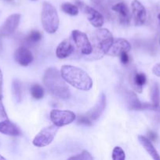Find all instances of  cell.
<instances>
[{"instance_id": "6da1fadb", "label": "cell", "mask_w": 160, "mask_h": 160, "mask_svg": "<svg viewBox=\"0 0 160 160\" xmlns=\"http://www.w3.org/2000/svg\"><path fill=\"white\" fill-rule=\"evenodd\" d=\"M44 86L53 96L61 99H67L70 97V90L62 78L61 72L54 67L48 68L42 78Z\"/></svg>"}, {"instance_id": "7a4b0ae2", "label": "cell", "mask_w": 160, "mask_h": 160, "mask_svg": "<svg viewBox=\"0 0 160 160\" xmlns=\"http://www.w3.org/2000/svg\"><path fill=\"white\" fill-rule=\"evenodd\" d=\"M61 74L66 82L78 90L88 91L93 87L90 77L78 67L64 65L61 67Z\"/></svg>"}, {"instance_id": "3957f363", "label": "cell", "mask_w": 160, "mask_h": 160, "mask_svg": "<svg viewBox=\"0 0 160 160\" xmlns=\"http://www.w3.org/2000/svg\"><path fill=\"white\" fill-rule=\"evenodd\" d=\"M113 40L112 34L108 29L99 28L96 30L91 35L93 59H100L104 55L107 54Z\"/></svg>"}, {"instance_id": "277c9868", "label": "cell", "mask_w": 160, "mask_h": 160, "mask_svg": "<svg viewBox=\"0 0 160 160\" xmlns=\"http://www.w3.org/2000/svg\"><path fill=\"white\" fill-rule=\"evenodd\" d=\"M42 24L47 33L53 34L59 27V17L56 9L51 3L44 2L42 11Z\"/></svg>"}, {"instance_id": "5b68a950", "label": "cell", "mask_w": 160, "mask_h": 160, "mask_svg": "<svg viewBox=\"0 0 160 160\" xmlns=\"http://www.w3.org/2000/svg\"><path fill=\"white\" fill-rule=\"evenodd\" d=\"M106 106V96L104 93L100 95L95 106L86 113L78 117V123L84 125H91L92 123L97 120L104 111Z\"/></svg>"}, {"instance_id": "8992f818", "label": "cell", "mask_w": 160, "mask_h": 160, "mask_svg": "<svg viewBox=\"0 0 160 160\" xmlns=\"http://www.w3.org/2000/svg\"><path fill=\"white\" fill-rule=\"evenodd\" d=\"M57 131L58 127L54 124L46 127L35 136L33 140V145L36 147H45L50 145L53 142Z\"/></svg>"}, {"instance_id": "52a82bcc", "label": "cell", "mask_w": 160, "mask_h": 160, "mask_svg": "<svg viewBox=\"0 0 160 160\" xmlns=\"http://www.w3.org/2000/svg\"><path fill=\"white\" fill-rule=\"evenodd\" d=\"M76 118V116L72 111L53 109L50 112V120L55 126L61 128L70 124Z\"/></svg>"}, {"instance_id": "ba28073f", "label": "cell", "mask_w": 160, "mask_h": 160, "mask_svg": "<svg viewBox=\"0 0 160 160\" xmlns=\"http://www.w3.org/2000/svg\"><path fill=\"white\" fill-rule=\"evenodd\" d=\"M72 38H73L74 43L75 44L82 54L89 56L92 53V45L88 38L87 35L85 33L77 31V30L73 31H72Z\"/></svg>"}, {"instance_id": "9c48e42d", "label": "cell", "mask_w": 160, "mask_h": 160, "mask_svg": "<svg viewBox=\"0 0 160 160\" xmlns=\"http://www.w3.org/2000/svg\"><path fill=\"white\" fill-rule=\"evenodd\" d=\"M20 15L14 13L6 18L3 24L0 27V35L8 36L12 34L18 27L20 23Z\"/></svg>"}, {"instance_id": "30bf717a", "label": "cell", "mask_w": 160, "mask_h": 160, "mask_svg": "<svg viewBox=\"0 0 160 160\" xmlns=\"http://www.w3.org/2000/svg\"><path fill=\"white\" fill-rule=\"evenodd\" d=\"M131 9L134 24L136 26L144 24L147 18V12L144 6L138 0H133L131 3Z\"/></svg>"}, {"instance_id": "8fae6325", "label": "cell", "mask_w": 160, "mask_h": 160, "mask_svg": "<svg viewBox=\"0 0 160 160\" xmlns=\"http://www.w3.org/2000/svg\"><path fill=\"white\" fill-rule=\"evenodd\" d=\"M131 49V45L129 42L123 38H115L113 40L111 47L107 54L111 56H120L122 52H128Z\"/></svg>"}, {"instance_id": "7c38bea8", "label": "cell", "mask_w": 160, "mask_h": 160, "mask_svg": "<svg viewBox=\"0 0 160 160\" xmlns=\"http://www.w3.org/2000/svg\"><path fill=\"white\" fill-rule=\"evenodd\" d=\"M83 10L87 16V18L94 28H99L104 24V17L99 11L89 6L83 5Z\"/></svg>"}, {"instance_id": "4fadbf2b", "label": "cell", "mask_w": 160, "mask_h": 160, "mask_svg": "<svg viewBox=\"0 0 160 160\" xmlns=\"http://www.w3.org/2000/svg\"><path fill=\"white\" fill-rule=\"evenodd\" d=\"M14 57L17 62L24 67L29 65L34 59L31 52L26 47H20L17 48L14 54Z\"/></svg>"}, {"instance_id": "5bb4252c", "label": "cell", "mask_w": 160, "mask_h": 160, "mask_svg": "<svg viewBox=\"0 0 160 160\" xmlns=\"http://www.w3.org/2000/svg\"><path fill=\"white\" fill-rule=\"evenodd\" d=\"M74 52V45L70 39H65L58 45L56 55L59 59H64Z\"/></svg>"}, {"instance_id": "9a60e30c", "label": "cell", "mask_w": 160, "mask_h": 160, "mask_svg": "<svg viewBox=\"0 0 160 160\" xmlns=\"http://www.w3.org/2000/svg\"><path fill=\"white\" fill-rule=\"evenodd\" d=\"M0 133L9 136H18L20 134V131L17 125L6 119L0 122Z\"/></svg>"}, {"instance_id": "2e32d148", "label": "cell", "mask_w": 160, "mask_h": 160, "mask_svg": "<svg viewBox=\"0 0 160 160\" xmlns=\"http://www.w3.org/2000/svg\"><path fill=\"white\" fill-rule=\"evenodd\" d=\"M112 10L119 14V20L122 23H128L130 19V12L129 8L124 2H119L112 6Z\"/></svg>"}, {"instance_id": "e0dca14e", "label": "cell", "mask_w": 160, "mask_h": 160, "mask_svg": "<svg viewBox=\"0 0 160 160\" xmlns=\"http://www.w3.org/2000/svg\"><path fill=\"white\" fill-rule=\"evenodd\" d=\"M130 80H131L130 83L133 89L139 93H141L143 85L145 84L146 80H147L145 75L143 73H137L136 70H134L133 73H132L130 76Z\"/></svg>"}, {"instance_id": "ac0fdd59", "label": "cell", "mask_w": 160, "mask_h": 160, "mask_svg": "<svg viewBox=\"0 0 160 160\" xmlns=\"http://www.w3.org/2000/svg\"><path fill=\"white\" fill-rule=\"evenodd\" d=\"M124 96H125V101L128 105L130 109L132 110H141V104L142 103L140 102L138 98L136 97V94L131 91L125 90L124 92Z\"/></svg>"}, {"instance_id": "d6986e66", "label": "cell", "mask_w": 160, "mask_h": 160, "mask_svg": "<svg viewBox=\"0 0 160 160\" xmlns=\"http://www.w3.org/2000/svg\"><path fill=\"white\" fill-rule=\"evenodd\" d=\"M138 140H139L140 143L142 145V146L144 147V149L147 151V152L152 156V159L155 160H160L159 155L157 152L156 149L154 148L153 145L149 139L144 137V136H138Z\"/></svg>"}, {"instance_id": "ffe728a7", "label": "cell", "mask_w": 160, "mask_h": 160, "mask_svg": "<svg viewBox=\"0 0 160 160\" xmlns=\"http://www.w3.org/2000/svg\"><path fill=\"white\" fill-rule=\"evenodd\" d=\"M13 95L17 102H20L22 99V86L19 80H13L12 83Z\"/></svg>"}, {"instance_id": "44dd1931", "label": "cell", "mask_w": 160, "mask_h": 160, "mask_svg": "<svg viewBox=\"0 0 160 160\" xmlns=\"http://www.w3.org/2000/svg\"><path fill=\"white\" fill-rule=\"evenodd\" d=\"M61 9L71 16H76L78 13V8L70 2H64L61 5Z\"/></svg>"}, {"instance_id": "7402d4cb", "label": "cell", "mask_w": 160, "mask_h": 160, "mask_svg": "<svg viewBox=\"0 0 160 160\" xmlns=\"http://www.w3.org/2000/svg\"><path fill=\"white\" fill-rule=\"evenodd\" d=\"M30 92H31V96L35 98V99H41V98H43V88L39 84H33L31 88H30Z\"/></svg>"}, {"instance_id": "603a6c76", "label": "cell", "mask_w": 160, "mask_h": 160, "mask_svg": "<svg viewBox=\"0 0 160 160\" xmlns=\"http://www.w3.org/2000/svg\"><path fill=\"white\" fill-rule=\"evenodd\" d=\"M151 99H152V104H160V92L157 84H154L151 89Z\"/></svg>"}, {"instance_id": "cb8c5ba5", "label": "cell", "mask_w": 160, "mask_h": 160, "mask_svg": "<svg viewBox=\"0 0 160 160\" xmlns=\"http://www.w3.org/2000/svg\"><path fill=\"white\" fill-rule=\"evenodd\" d=\"M42 35L39 31H31V33L29 34V35L28 36V42L30 43H36V42H39V41L42 39Z\"/></svg>"}, {"instance_id": "d4e9b609", "label": "cell", "mask_w": 160, "mask_h": 160, "mask_svg": "<svg viewBox=\"0 0 160 160\" xmlns=\"http://www.w3.org/2000/svg\"><path fill=\"white\" fill-rule=\"evenodd\" d=\"M125 158V152L122 148L116 146L112 152V159L114 160H124Z\"/></svg>"}, {"instance_id": "484cf974", "label": "cell", "mask_w": 160, "mask_h": 160, "mask_svg": "<svg viewBox=\"0 0 160 160\" xmlns=\"http://www.w3.org/2000/svg\"><path fill=\"white\" fill-rule=\"evenodd\" d=\"M69 159H77V160H93V157L87 151H83L80 154L77 155L75 156L69 158Z\"/></svg>"}, {"instance_id": "4316f807", "label": "cell", "mask_w": 160, "mask_h": 160, "mask_svg": "<svg viewBox=\"0 0 160 160\" xmlns=\"http://www.w3.org/2000/svg\"><path fill=\"white\" fill-rule=\"evenodd\" d=\"M142 109H147V110L155 111L160 112V105H154L150 103H142L141 104V110Z\"/></svg>"}, {"instance_id": "83f0119b", "label": "cell", "mask_w": 160, "mask_h": 160, "mask_svg": "<svg viewBox=\"0 0 160 160\" xmlns=\"http://www.w3.org/2000/svg\"><path fill=\"white\" fill-rule=\"evenodd\" d=\"M6 119H8L7 114L5 111V108L3 105L2 99H0V120H6Z\"/></svg>"}, {"instance_id": "f1b7e54d", "label": "cell", "mask_w": 160, "mask_h": 160, "mask_svg": "<svg viewBox=\"0 0 160 160\" xmlns=\"http://www.w3.org/2000/svg\"><path fill=\"white\" fill-rule=\"evenodd\" d=\"M120 59L121 62L123 64H127L130 62V57H129L127 52H122L120 55Z\"/></svg>"}, {"instance_id": "f546056e", "label": "cell", "mask_w": 160, "mask_h": 160, "mask_svg": "<svg viewBox=\"0 0 160 160\" xmlns=\"http://www.w3.org/2000/svg\"><path fill=\"white\" fill-rule=\"evenodd\" d=\"M152 72L155 76L160 77V62L154 66V67L152 68Z\"/></svg>"}, {"instance_id": "4dcf8cb0", "label": "cell", "mask_w": 160, "mask_h": 160, "mask_svg": "<svg viewBox=\"0 0 160 160\" xmlns=\"http://www.w3.org/2000/svg\"><path fill=\"white\" fill-rule=\"evenodd\" d=\"M147 134H148L149 140H150V141H155V140H156L157 134H155V132H153V131H149V132L147 133Z\"/></svg>"}, {"instance_id": "1f68e13d", "label": "cell", "mask_w": 160, "mask_h": 160, "mask_svg": "<svg viewBox=\"0 0 160 160\" xmlns=\"http://www.w3.org/2000/svg\"><path fill=\"white\" fill-rule=\"evenodd\" d=\"M2 87H3V73L0 70V92H2Z\"/></svg>"}, {"instance_id": "d6a6232c", "label": "cell", "mask_w": 160, "mask_h": 160, "mask_svg": "<svg viewBox=\"0 0 160 160\" xmlns=\"http://www.w3.org/2000/svg\"><path fill=\"white\" fill-rule=\"evenodd\" d=\"M90 1L92 2L95 3V4H100L104 0H90Z\"/></svg>"}, {"instance_id": "836d02e7", "label": "cell", "mask_w": 160, "mask_h": 160, "mask_svg": "<svg viewBox=\"0 0 160 160\" xmlns=\"http://www.w3.org/2000/svg\"><path fill=\"white\" fill-rule=\"evenodd\" d=\"M4 159H5L4 157H3L2 156H0V160H4Z\"/></svg>"}, {"instance_id": "e575fe53", "label": "cell", "mask_w": 160, "mask_h": 160, "mask_svg": "<svg viewBox=\"0 0 160 160\" xmlns=\"http://www.w3.org/2000/svg\"><path fill=\"white\" fill-rule=\"evenodd\" d=\"M158 20H159V21H160V13L158 14Z\"/></svg>"}, {"instance_id": "d590c367", "label": "cell", "mask_w": 160, "mask_h": 160, "mask_svg": "<svg viewBox=\"0 0 160 160\" xmlns=\"http://www.w3.org/2000/svg\"><path fill=\"white\" fill-rule=\"evenodd\" d=\"M2 98H3V96H2V95L0 94V99H2Z\"/></svg>"}]
</instances>
